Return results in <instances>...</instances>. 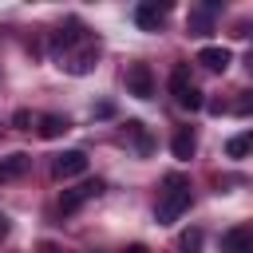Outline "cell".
Instances as JSON below:
<instances>
[{"mask_svg": "<svg viewBox=\"0 0 253 253\" xmlns=\"http://www.w3.org/2000/svg\"><path fill=\"white\" fill-rule=\"evenodd\" d=\"M12 123H16V126H28V123H32V115H28V111H16V115H12Z\"/></svg>", "mask_w": 253, "mask_h": 253, "instance_id": "17", "label": "cell"}, {"mask_svg": "<svg viewBox=\"0 0 253 253\" xmlns=\"http://www.w3.org/2000/svg\"><path fill=\"white\" fill-rule=\"evenodd\" d=\"M170 150H174V158H194V150H198V138H194V130H190V126H178V130H174V142H170Z\"/></svg>", "mask_w": 253, "mask_h": 253, "instance_id": "11", "label": "cell"}, {"mask_svg": "<svg viewBox=\"0 0 253 253\" xmlns=\"http://www.w3.org/2000/svg\"><path fill=\"white\" fill-rule=\"evenodd\" d=\"M126 253H146V249H142V245H130V249H126Z\"/></svg>", "mask_w": 253, "mask_h": 253, "instance_id": "19", "label": "cell"}, {"mask_svg": "<svg viewBox=\"0 0 253 253\" xmlns=\"http://www.w3.org/2000/svg\"><path fill=\"white\" fill-rule=\"evenodd\" d=\"M126 134H130V138H134V146H138V150H142V154H146V150H150V134H146V130H142V123H126Z\"/></svg>", "mask_w": 253, "mask_h": 253, "instance_id": "14", "label": "cell"}, {"mask_svg": "<svg viewBox=\"0 0 253 253\" xmlns=\"http://www.w3.org/2000/svg\"><path fill=\"white\" fill-rule=\"evenodd\" d=\"M126 91H130L134 99H150V95H154V75H150L146 63H130V67H126Z\"/></svg>", "mask_w": 253, "mask_h": 253, "instance_id": "5", "label": "cell"}, {"mask_svg": "<svg viewBox=\"0 0 253 253\" xmlns=\"http://www.w3.org/2000/svg\"><path fill=\"white\" fill-rule=\"evenodd\" d=\"M190 28H198V36H202V32L210 28V12H194V16H190Z\"/></svg>", "mask_w": 253, "mask_h": 253, "instance_id": "16", "label": "cell"}, {"mask_svg": "<svg viewBox=\"0 0 253 253\" xmlns=\"http://www.w3.org/2000/svg\"><path fill=\"white\" fill-rule=\"evenodd\" d=\"M67 130H71V123H67L63 115H43V119H40V134H43V138H63Z\"/></svg>", "mask_w": 253, "mask_h": 253, "instance_id": "12", "label": "cell"}, {"mask_svg": "<svg viewBox=\"0 0 253 253\" xmlns=\"http://www.w3.org/2000/svg\"><path fill=\"white\" fill-rule=\"evenodd\" d=\"M221 253H253V229L249 225H233L221 237Z\"/></svg>", "mask_w": 253, "mask_h": 253, "instance_id": "7", "label": "cell"}, {"mask_svg": "<svg viewBox=\"0 0 253 253\" xmlns=\"http://www.w3.org/2000/svg\"><path fill=\"white\" fill-rule=\"evenodd\" d=\"M162 20H166V4H138L134 8V24L146 28V32H158Z\"/></svg>", "mask_w": 253, "mask_h": 253, "instance_id": "8", "label": "cell"}, {"mask_svg": "<svg viewBox=\"0 0 253 253\" xmlns=\"http://www.w3.org/2000/svg\"><path fill=\"white\" fill-rule=\"evenodd\" d=\"M4 233H8V221H4V213H0V237H4Z\"/></svg>", "mask_w": 253, "mask_h": 253, "instance_id": "18", "label": "cell"}, {"mask_svg": "<svg viewBox=\"0 0 253 253\" xmlns=\"http://www.w3.org/2000/svg\"><path fill=\"white\" fill-rule=\"evenodd\" d=\"M28 166H32V158H28L24 150H16V154L0 158V182H16V178H24V174H28Z\"/></svg>", "mask_w": 253, "mask_h": 253, "instance_id": "9", "label": "cell"}, {"mask_svg": "<svg viewBox=\"0 0 253 253\" xmlns=\"http://www.w3.org/2000/svg\"><path fill=\"white\" fill-rule=\"evenodd\" d=\"M95 59H99V43H95L91 36H83L79 43H71V47L59 55V67L71 71V75H87V71L95 67Z\"/></svg>", "mask_w": 253, "mask_h": 253, "instance_id": "3", "label": "cell"}, {"mask_svg": "<svg viewBox=\"0 0 253 253\" xmlns=\"http://www.w3.org/2000/svg\"><path fill=\"white\" fill-rule=\"evenodd\" d=\"M186 206H190V182L182 178V174H166V182H162V190H158V221L162 225H170V221H178L182 213H186Z\"/></svg>", "mask_w": 253, "mask_h": 253, "instance_id": "1", "label": "cell"}, {"mask_svg": "<svg viewBox=\"0 0 253 253\" xmlns=\"http://www.w3.org/2000/svg\"><path fill=\"white\" fill-rule=\"evenodd\" d=\"M170 95H174V103L186 107V111H202V107H206V99H202L198 83L190 79V67H186V63H178V67L170 71Z\"/></svg>", "mask_w": 253, "mask_h": 253, "instance_id": "2", "label": "cell"}, {"mask_svg": "<svg viewBox=\"0 0 253 253\" xmlns=\"http://www.w3.org/2000/svg\"><path fill=\"white\" fill-rule=\"evenodd\" d=\"M202 249V229H190V233H182V241H178V253H198Z\"/></svg>", "mask_w": 253, "mask_h": 253, "instance_id": "15", "label": "cell"}, {"mask_svg": "<svg viewBox=\"0 0 253 253\" xmlns=\"http://www.w3.org/2000/svg\"><path fill=\"white\" fill-rule=\"evenodd\" d=\"M229 59H233V55H229V47H202V51H198V63H202V67H210V71H225V67H229Z\"/></svg>", "mask_w": 253, "mask_h": 253, "instance_id": "10", "label": "cell"}, {"mask_svg": "<svg viewBox=\"0 0 253 253\" xmlns=\"http://www.w3.org/2000/svg\"><path fill=\"white\" fill-rule=\"evenodd\" d=\"M249 142H253L249 134H233V138L225 142V154H229V158H245V154H249Z\"/></svg>", "mask_w": 253, "mask_h": 253, "instance_id": "13", "label": "cell"}, {"mask_svg": "<svg viewBox=\"0 0 253 253\" xmlns=\"http://www.w3.org/2000/svg\"><path fill=\"white\" fill-rule=\"evenodd\" d=\"M95 194H103V182L95 178V182H79V186H71V190H63L59 194V213H75L83 202H91Z\"/></svg>", "mask_w": 253, "mask_h": 253, "instance_id": "4", "label": "cell"}, {"mask_svg": "<svg viewBox=\"0 0 253 253\" xmlns=\"http://www.w3.org/2000/svg\"><path fill=\"white\" fill-rule=\"evenodd\" d=\"M87 170V154L83 150H63V154H55V162H51V174L55 178H79Z\"/></svg>", "mask_w": 253, "mask_h": 253, "instance_id": "6", "label": "cell"}]
</instances>
